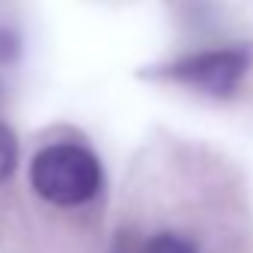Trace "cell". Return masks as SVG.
<instances>
[{"instance_id":"1","label":"cell","mask_w":253,"mask_h":253,"mask_svg":"<svg viewBox=\"0 0 253 253\" xmlns=\"http://www.w3.org/2000/svg\"><path fill=\"white\" fill-rule=\"evenodd\" d=\"M30 188L54 209H81L104 188V167L84 143H48L30 158Z\"/></svg>"},{"instance_id":"2","label":"cell","mask_w":253,"mask_h":253,"mask_svg":"<svg viewBox=\"0 0 253 253\" xmlns=\"http://www.w3.org/2000/svg\"><path fill=\"white\" fill-rule=\"evenodd\" d=\"M250 66H253V57L247 48L226 45V48H209V51L188 54L170 63L161 75L194 92H203L211 98H229L241 86Z\"/></svg>"},{"instance_id":"3","label":"cell","mask_w":253,"mask_h":253,"mask_svg":"<svg viewBox=\"0 0 253 253\" xmlns=\"http://www.w3.org/2000/svg\"><path fill=\"white\" fill-rule=\"evenodd\" d=\"M134 253H200V244L182 229H155L137 244Z\"/></svg>"},{"instance_id":"4","label":"cell","mask_w":253,"mask_h":253,"mask_svg":"<svg viewBox=\"0 0 253 253\" xmlns=\"http://www.w3.org/2000/svg\"><path fill=\"white\" fill-rule=\"evenodd\" d=\"M18 170V137L9 125L0 122V185Z\"/></svg>"},{"instance_id":"5","label":"cell","mask_w":253,"mask_h":253,"mask_svg":"<svg viewBox=\"0 0 253 253\" xmlns=\"http://www.w3.org/2000/svg\"><path fill=\"white\" fill-rule=\"evenodd\" d=\"M21 57V36L15 27L0 24V66H9Z\"/></svg>"}]
</instances>
